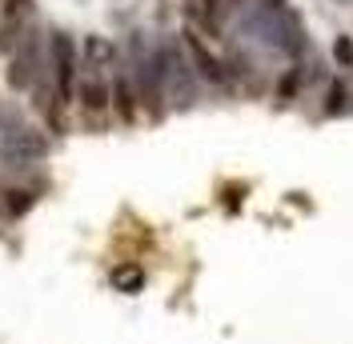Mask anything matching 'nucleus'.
<instances>
[{"label":"nucleus","mask_w":353,"mask_h":344,"mask_svg":"<svg viewBox=\"0 0 353 344\" xmlns=\"http://www.w3.org/2000/svg\"><path fill=\"white\" fill-rule=\"evenodd\" d=\"M48 68V44H44V32L41 24H28L24 28L17 52L8 56V88L12 92H32L37 76Z\"/></svg>","instance_id":"nucleus-4"},{"label":"nucleus","mask_w":353,"mask_h":344,"mask_svg":"<svg viewBox=\"0 0 353 344\" xmlns=\"http://www.w3.org/2000/svg\"><path fill=\"white\" fill-rule=\"evenodd\" d=\"M117 65H121V48L101 32H88L81 44V68L85 72H112Z\"/></svg>","instance_id":"nucleus-11"},{"label":"nucleus","mask_w":353,"mask_h":344,"mask_svg":"<svg viewBox=\"0 0 353 344\" xmlns=\"http://www.w3.org/2000/svg\"><path fill=\"white\" fill-rule=\"evenodd\" d=\"M181 44H185V56H189V65H193V72H197L201 85L217 88V92H237L233 76H229V68H225V56H221L205 36H201L193 24H185V28H181Z\"/></svg>","instance_id":"nucleus-5"},{"label":"nucleus","mask_w":353,"mask_h":344,"mask_svg":"<svg viewBox=\"0 0 353 344\" xmlns=\"http://www.w3.org/2000/svg\"><path fill=\"white\" fill-rule=\"evenodd\" d=\"M109 96H112V112H117V120H121V125H137V116H141V100H137V88H132V76H129V68H125V61L112 68Z\"/></svg>","instance_id":"nucleus-9"},{"label":"nucleus","mask_w":353,"mask_h":344,"mask_svg":"<svg viewBox=\"0 0 353 344\" xmlns=\"http://www.w3.org/2000/svg\"><path fill=\"white\" fill-rule=\"evenodd\" d=\"M145 268L141 264H132V260H125V264H117L109 272V284L117 288V292H125V297H137V292H145Z\"/></svg>","instance_id":"nucleus-13"},{"label":"nucleus","mask_w":353,"mask_h":344,"mask_svg":"<svg viewBox=\"0 0 353 344\" xmlns=\"http://www.w3.org/2000/svg\"><path fill=\"white\" fill-rule=\"evenodd\" d=\"M121 61H125V68H129V76H132L141 112H145L153 125H161L165 112H169V105H165V88H161V65H157V52H153V36H145L141 28L129 32Z\"/></svg>","instance_id":"nucleus-2"},{"label":"nucleus","mask_w":353,"mask_h":344,"mask_svg":"<svg viewBox=\"0 0 353 344\" xmlns=\"http://www.w3.org/2000/svg\"><path fill=\"white\" fill-rule=\"evenodd\" d=\"M24 28H28V24H24L21 17H4V12H0V56H12V52H17Z\"/></svg>","instance_id":"nucleus-14"},{"label":"nucleus","mask_w":353,"mask_h":344,"mask_svg":"<svg viewBox=\"0 0 353 344\" xmlns=\"http://www.w3.org/2000/svg\"><path fill=\"white\" fill-rule=\"evenodd\" d=\"M37 196L41 189H28V184H12V189H4L0 193V213L8 216V220H21L37 208Z\"/></svg>","instance_id":"nucleus-12"},{"label":"nucleus","mask_w":353,"mask_h":344,"mask_svg":"<svg viewBox=\"0 0 353 344\" xmlns=\"http://www.w3.org/2000/svg\"><path fill=\"white\" fill-rule=\"evenodd\" d=\"M153 52H157V65H161V88H165L169 112H189V108H197L201 80H197V72H193V65H189V56H185L181 36H173V32L157 36Z\"/></svg>","instance_id":"nucleus-3"},{"label":"nucleus","mask_w":353,"mask_h":344,"mask_svg":"<svg viewBox=\"0 0 353 344\" xmlns=\"http://www.w3.org/2000/svg\"><path fill=\"white\" fill-rule=\"evenodd\" d=\"M77 105L85 108V120H88V116L109 112V108H112L109 76H105V72H85V68H81V80H77Z\"/></svg>","instance_id":"nucleus-10"},{"label":"nucleus","mask_w":353,"mask_h":344,"mask_svg":"<svg viewBox=\"0 0 353 344\" xmlns=\"http://www.w3.org/2000/svg\"><path fill=\"white\" fill-rule=\"evenodd\" d=\"M229 36H237L245 48H253V56L261 61H281V65H297L313 52L305 17L289 4V0H249L237 8V17L225 28Z\"/></svg>","instance_id":"nucleus-1"},{"label":"nucleus","mask_w":353,"mask_h":344,"mask_svg":"<svg viewBox=\"0 0 353 344\" xmlns=\"http://www.w3.org/2000/svg\"><path fill=\"white\" fill-rule=\"evenodd\" d=\"M317 96H321V105H317V116L321 120H345V116H353V80L350 76L333 72Z\"/></svg>","instance_id":"nucleus-8"},{"label":"nucleus","mask_w":353,"mask_h":344,"mask_svg":"<svg viewBox=\"0 0 353 344\" xmlns=\"http://www.w3.org/2000/svg\"><path fill=\"white\" fill-rule=\"evenodd\" d=\"M48 68H52V80H57V100L72 105L77 100V80H81V61H77V44L65 28L48 32Z\"/></svg>","instance_id":"nucleus-6"},{"label":"nucleus","mask_w":353,"mask_h":344,"mask_svg":"<svg viewBox=\"0 0 353 344\" xmlns=\"http://www.w3.org/2000/svg\"><path fill=\"white\" fill-rule=\"evenodd\" d=\"M48 152H52V140H48L41 129H32V125L12 129V132L0 136V156H12V160H24V164L48 160Z\"/></svg>","instance_id":"nucleus-7"},{"label":"nucleus","mask_w":353,"mask_h":344,"mask_svg":"<svg viewBox=\"0 0 353 344\" xmlns=\"http://www.w3.org/2000/svg\"><path fill=\"white\" fill-rule=\"evenodd\" d=\"M12 129H24V112L17 105H0V136Z\"/></svg>","instance_id":"nucleus-16"},{"label":"nucleus","mask_w":353,"mask_h":344,"mask_svg":"<svg viewBox=\"0 0 353 344\" xmlns=\"http://www.w3.org/2000/svg\"><path fill=\"white\" fill-rule=\"evenodd\" d=\"M350 76H353V68H350Z\"/></svg>","instance_id":"nucleus-17"},{"label":"nucleus","mask_w":353,"mask_h":344,"mask_svg":"<svg viewBox=\"0 0 353 344\" xmlns=\"http://www.w3.org/2000/svg\"><path fill=\"white\" fill-rule=\"evenodd\" d=\"M330 61L341 68V72H350V68H353V32H337V36H333Z\"/></svg>","instance_id":"nucleus-15"}]
</instances>
